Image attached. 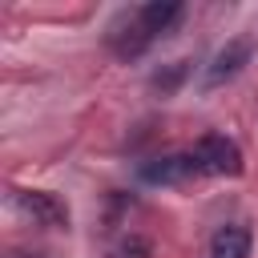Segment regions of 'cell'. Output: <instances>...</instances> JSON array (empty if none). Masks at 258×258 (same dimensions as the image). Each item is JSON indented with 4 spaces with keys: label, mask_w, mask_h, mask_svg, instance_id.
<instances>
[{
    "label": "cell",
    "mask_w": 258,
    "mask_h": 258,
    "mask_svg": "<svg viewBox=\"0 0 258 258\" xmlns=\"http://www.w3.org/2000/svg\"><path fill=\"white\" fill-rule=\"evenodd\" d=\"M194 157H198L202 173H218V177H238L242 173V149L226 133H206L194 145Z\"/></svg>",
    "instance_id": "obj_1"
},
{
    "label": "cell",
    "mask_w": 258,
    "mask_h": 258,
    "mask_svg": "<svg viewBox=\"0 0 258 258\" xmlns=\"http://www.w3.org/2000/svg\"><path fill=\"white\" fill-rule=\"evenodd\" d=\"M153 40H157V36L141 24L137 12H121V16L109 24V32H105V44H109V52H113L117 60H137Z\"/></svg>",
    "instance_id": "obj_2"
},
{
    "label": "cell",
    "mask_w": 258,
    "mask_h": 258,
    "mask_svg": "<svg viewBox=\"0 0 258 258\" xmlns=\"http://www.w3.org/2000/svg\"><path fill=\"white\" fill-rule=\"evenodd\" d=\"M250 56H254V36H234V40H226L218 52H214V60L206 64V77H202V89H218V85H226V81H234L246 64H250Z\"/></svg>",
    "instance_id": "obj_3"
},
{
    "label": "cell",
    "mask_w": 258,
    "mask_h": 258,
    "mask_svg": "<svg viewBox=\"0 0 258 258\" xmlns=\"http://www.w3.org/2000/svg\"><path fill=\"white\" fill-rule=\"evenodd\" d=\"M198 173H202V165L194 153H161L141 165V181H149V185H181Z\"/></svg>",
    "instance_id": "obj_4"
},
{
    "label": "cell",
    "mask_w": 258,
    "mask_h": 258,
    "mask_svg": "<svg viewBox=\"0 0 258 258\" xmlns=\"http://www.w3.org/2000/svg\"><path fill=\"white\" fill-rule=\"evenodd\" d=\"M12 202L40 226H52V230H64L69 226V206L56 198V194H44V189H12Z\"/></svg>",
    "instance_id": "obj_5"
},
{
    "label": "cell",
    "mask_w": 258,
    "mask_h": 258,
    "mask_svg": "<svg viewBox=\"0 0 258 258\" xmlns=\"http://www.w3.org/2000/svg\"><path fill=\"white\" fill-rule=\"evenodd\" d=\"M250 246H254L250 230L238 226V222H230V226H218V230H214V238H210V258H250Z\"/></svg>",
    "instance_id": "obj_6"
},
{
    "label": "cell",
    "mask_w": 258,
    "mask_h": 258,
    "mask_svg": "<svg viewBox=\"0 0 258 258\" xmlns=\"http://www.w3.org/2000/svg\"><path fill=\"white\" fill-rule=\"evenodd\" d=\"M137 16H141V24H145L153 36H161V32H169V28L181 20V4H177V0H149V4L137 8Z\"/></svg>",
    "instance_id": "obj_7"
},
{
    "label": "cell",
    "mask_w": 258,
    "mask_h": 258,
    "mask_svg": "<svg viewBox=\"0 0 258 258\" xmlns=\"http://www.w3.org/2000/svg\"><path fill=\"white\" fill-rule=\"evenodd\" d=\"M185 73H189V64H185V60H173V64H165V69H157V73L149 77V89L161 93V97H173L177 85L185 81Z\"/></svg>",
    "instance_id": "obj_8"
},
{
    "label": "cell",
    "mask_w": 258,
    "mask_h": 258,
    "mask_svg": "<svg viewBox=\"0 0 258 258\" xmlns=\"http://www.w3.org/2000/svg\"><path fill=\"white\" fill-rule=\"evenodd\" d=\"M149 238L145 234H125L117 246H113V258H149Z\"/></svg>",
    "instance_id": "obj_9"
}]
</instances>
